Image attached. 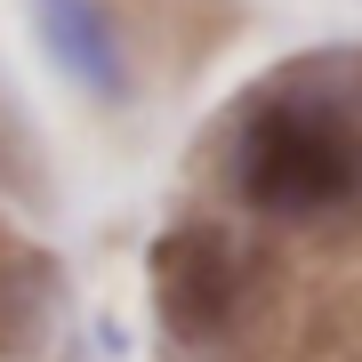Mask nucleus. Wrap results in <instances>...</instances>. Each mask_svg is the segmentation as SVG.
Here are the masks:
<instances>
[{
    "instance_id": "nucleus-1",
    "label": "nucleus",
    "mask_w": 362,
    "mask_h": 362,
    "mask_svg": "<svg viewBox=\"0 0 362 362\" xmlns=\"http://www.w3.org/2000/svg\"><path fill=\"white\" fill-rule=\"evenodd\" d=\"M233 185L258 209H274V218H306V209H330L362 185V145L330 105L290 97V105H266L242 129Z\"/></svg>"
},
{
    "instance_id": "nucleus-2",
    "label": "nucleus",
    "mask_w": 362,
    "mask_h": 362,
    "mask_svg": "<svg viewBox=\"0 0 362 362\" xmlns=\"http://www.w3.org/2000/svg\"><path fill=\"white\" fill-rule=\"evenodd\" d=\"M242 298V258L218 226H177L153 242V306L177 338H218Z\"/></svg>"
}]
</instances>
